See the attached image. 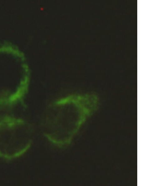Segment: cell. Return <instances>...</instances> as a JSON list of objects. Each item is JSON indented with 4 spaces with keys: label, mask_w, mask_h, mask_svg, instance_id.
I'll return each instance as SVG.
<instances>
[{
    "label": "cell",
    "mask_w": 141,
    "mask_h": 186,
    "mask_svg": "<svg viewBox=\"0 0 141 186\" xmlns=\"http://www.w3.org/2000/svg\"><path fill=\"white\" fill-rule=\"evenodd\" d=\"M62 100L65 105V108H65V112L53 104L64 113L51 106V108L58 112L50 109L55 113L54 115L55 117L53 118L51 124L56 126L55 128L58 126L55 133L57 131L58 133L60 128L59 135L63 126V137L70 138L86 119L96 110L99 100L96 95L92 94L72 95Z\"/></svg>",
    "instance_id": "1"
},
{
    "label": "cell",
    "mask_w": 141,
    "mask_h": 186,
    "mask_svg": "<svg viewBox=\"0 0 141 186\" xmlns=\"http://www.w3.org/2000/svg\"><path fill=\"white\" fill-rule=\"evenodd\" d=\"M31 129L23 121L5 119L0 121V158L8 160L18 158L30 147Z\"/></svg>",
    "instance_id": "2"
}]
</instances>
